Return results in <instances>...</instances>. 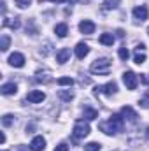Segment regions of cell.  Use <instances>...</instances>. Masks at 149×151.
I'll use <instances>...</instances> for the list:
<instances>
[{
	"mask_svg": "<svg viewBox=\"0 0 149 151\" xmlns=\"http://www.w3.org/2000/svg\"><path fill=\"white\" fill-rule=\"evenodd\" d=\"M123 121H125V118L121 114H112L107 121L100 123L98 127L105 135H116V134H119L123 130Z\"/></svg>",
	"mask_w": 149,
	"mask_h": 151,
	"instance_id": "obj_1",
	"label": "cell"
},
{
	"mask_svg": "<svg viewBox=\"0 0 149 151\" xmlns=\"http://www.w3.org/2000/svg\"><path fill=\"white\" fill-rule=\"evenodd\" d=\"M111 67H112V62L109 58H97L93 63H91V67H90V70L93 72V74L97 76H105L111 72Z\"/></svg>",
	"mask_w": 149,
	"mask_h": 151,
	"instance_id": "obj_2",
	"label": "cell"
},
{
	"mask_svg": "<svg viewBox=\"0 0 149 151\" xmlns=\"http://www.w3.org/2000/svg\"><path fill=\"white\" fill-rule=\"evenodd\" d=\"M72 134H74L75 139H84L90 134V123H88V119H77L74 123Z\"/></svg>",
	"mask_w": 149,
	"mask_h": 151,
	"instance_id": "obj_3",
	"label": "cell"
},
{
	"mask_svg": "<svg viewBox=\"0 0 149 151\" xmlns=\"http://www.w3.org/2000/svg\"><path fill=\"white\" fill-rule=\"evenodd\" d=\"M123 83H125V86H126L128 90H135L137 84H139V77H137L135 72L126 70V72H123Z\"/></svg>",
	"mask_w": 149,
	"mask_h": 151,
	"instance_id": "obj_4",
	"label": "cell"
},
{
	"mask_svg": "<svg viewBox=\"0 0 149 151\" xmlns=\"http://www.w3.org/2000/svg\"><path fill=\"white\" fill-rule=\"evenodd\" d=\"M117 91V84H116V81H109V83H105V84H102V86H97L95 88V95H100V93H105V95H114Z\"/></svg>",
	"mask_w": 149,
	"mask_h": 151,
	"instance_id": "obj_5",
	"label": "cell"
},
{
	"mask_svg": "<svg viewBox=\"0 0 149 151\" xmlns=\"http://www.w3.org/2000/svg\"><path fill=\"white\" fill-rule=\"evenodd\" d=\"M7 62H9V65H11V67H14V69H21V67L25 65V56H23L21 53H18V51H16V53H12V55L9 56V60H7Z\"/></svg>",
	"mask_w": 149,
	"mask_h": 151,
	"instance_id": "obj_6",
	"label": "cell"
},
{
	"mask_svg": "<svg viewBox=\"0 0 149 151\" xmlns=\"http://www.w3.org/2000/svg\"><path fill=\"white\" fill-rule=\"evenodd\" d=\"M44 99H46V93L42 90H34L27 95V102H30V104H40V102H44Z\"/></svg>",
	"mask_w": 149,
	"mask_h": 151,
	"instance_id": "obj_7",
	"label": "cell"
},
{
	"mask_svg": "<svg viewBox=\"0 0 149 151\" xmlns=\"http://www.w3.org/2000/svg\"><path fill=\"white\" fill-rule=\"evenodd\" d=\"M149 16V11L146 5H137L135 9H133V18L139 21V23H142V21H146Z\"/></svg>",
	"mask_w": 149,
	"mask_h": 151,
	"instance_id": "obj_8",
	"label": "cell"
},
{
	"mask_svg": "<svg viewBox=\"0 0 149 151\" xmlns=\"http://www.w3.org/2000/svg\"><path fill=\"white\" fill-rule=\"evenodd\" d=\"M30 150L32 151H44L46 150V139L42 135H35L30 142Z\"/></svg>",
	"mask_w": 149,
	"mask_h": 151,
	"instance_id": "obj_9",
	"label": "cell"
},
{
	"mask_svg": "<svg viewBox=\"0 0 149 151\" xmlns=\"http://www.w3.org/2000/svg\"><path fill=\"white\" fill-rule=\"evenodd\" d=\"M79 30H81V34L91 35V34L95 32V23H93V21H90V19H82V21L79 23Z\"/></svg>",
	"mask_w": 149,
	"mask_h": 151,
	"instance_id": "obj_10",
	"label": "cell"
},
{
	"mask_svg": "<svg viewBox=\"0 0 149 151\" xmlns=\"http://www.w3.org/2000/svg\"><path fill=\"white\" fill-rule=\"evenodd\" d=\"M121 116H123L125 119H128L130 123H137V118H139V116H137V113H135L130 106H125V107L121 109Z\"/></svg>",
	"mask_w": 149,
	"mask_h": 151,
	"instance_id": "obj_11",
	"label": "cell"
},
{
	"mask_svg": "<svg viewBox=\"0 0 149 151\" xmlns=\"http://www.w3.org/2000/svg\"><path fill=\"white\" fill-rule=\"evenodd\" d=\"M144 49H146V46H144V44H139V46H137V49H135L133 62H135L137 65H140V63H144V62H146V53H144Z\"/></svg>",
	"mask_w": 149,
	"mask_h": 151,
	"instance_id": "obj_12",
	"label": "cell"
},
{
	"mask_svg": "<svg viewBox=\"0 0 149 151\" xmlns=\"http://www.w3.org/2000/svg\"><path fill=\"white\" fill-rule=\"evenodd\" d=\"M74 53H75V56H77L79 60H82L84 56H88V53H90V46H88L86 42H79V44L75 46Z\"/></svg>",
	"mask_w": 149,
	"mask_h": 151,
	"instance_id": "obj_13",
	"label": "cell"
},
{
	"mask_svg": "<svg viewBox=\"0 0 149 151\" xmlns=\"http://www.w3.org/2000/svg\"><path fill=\"white\" fill-rule=\"evenodd\" d=\"M69 58H70V49H69V47H62V49L56 53V62H58L60 65L67 63V62H69Z\"/></svg>",
	"mask_w": 149,
	"mask_h": 151,
	"instance_id": "obj_14",
	"label": "cell"
},
{
	"mask_svg": "<svg viewBox=\"0 0 149 151\" xmlns=\"http://www.w3.org/2000/svg\"><path fill=\"white\" fill-rule=\"evenodd\" d=\"M0 91H2V95H14L18 91V86H16V83H5V84H2Z\"/></svg>",
	"mask_w": 149,
	"mask_h": 151,
	"instance_id": "obj_15",
	"label": "cell"
},
{
	"mask_svg": "<svg viewBox=\"0 0 149 151\" xmlns=\"http://www.w3.org/2000/svg\"><path fill=\"white\" fill-rule=\"evenodd\" d=\"M19 18H12V19H9V18H4V21H2V27H9V28H12V30H16V28H19Z\"/></svg>",
	"mask_w": 149,
	"mask_h": 151,
	"instance_id": "obj_16",
	"label": "cell"
},
{
	"mask_svg": "<svg viewBox=\"0 0 149 151\" xmlns=\"http://www.w3.org/2000/svg\"><path fill=\"white\" fill-rule=\"evenodd\" d=\"M54 34L58 35V37H67V34H69V27H67V23H58L56 27H54Z\"/></svg>",
	"mask_w": 149,
	"mask_h": 151,
	"instance_id": "obj_17",
	"label": "cell"
},
{
	"mask_svg": "<svg viewBox=\"0 0 149 151\" xmlns=\"http://www.w3.org/2000/svg\"><path fill=\"white\" fill-rule=\"evenodd\" d=\"M58 97H60L62 100L69 102V100H72V99L75 97V93L72 91V90H60V91H58Z\"/></svg>",
	"mask_w": 149,
	"mask_h": 151,
	"instance_id": "obj_18",
	"label": "cell"
},
{
	"mask_svg": "<svg viewBox=\"0 0 149 151\" xmlns=\"http://www.w3.org/2000/svg\"><path fill=\"white\" fill-rule=\"evenodd\" d=\"M119 2L121 0H104L102 7H104V11H112V9H116L119 5Z\"/></svg>",
	"mask_w": 149,
	"mask_h": 151,
	"instance_id": "obj_19",
	"label": "cell"
},
{
	"mask_svg": "<svg viewBox=\"0 0 149 151\" xmlns=\"http://www.w3.org/2000/svg\"><path fill=\"white\" fill-rule=\"evenodd\" d=\"M84 118L86 119H97L98 118V111L93 107H84Z\"/></svg>",
	"mask_w": 149,
	"mask_h": 151,
	"instance_id": "obj_20",
	"label": "cell"
},
{
	"mask_svg": "<svg viewBox=\"0 0 149 151\" xmlns=\"http://www.w3.org/2000/svg\"><path fill=\"white\" fill-rule=\"evenodd\" d=\"M100 44H104V46H112V44H114V35H112V34H102V35H100Z\"/></svg>",
	"mask_w": 149,
	"mask_h": 151,
	"instance_id": "obj_21",
	"label": "cell"
},
{
	"mask_svg": "<svg viewBox=\"0 0 149 151\" xmlns=\"http://www.w3.org/2000/svg\"><path fill=\"white\" fill-rule=\"evenodd\" d=\"M9 46H11V37H9V35H2V37H0V49H2V51H7Z\"/></svg>",
	"mask_w": 149,
	"mask_h": 151,
	"instance_id": "obj_22",
	"label": "cell"
},
{
	"mask_svg": "<svg viewBox=\"0 0 149 151\" xmlns=\"http://www.w3.org/2000/svg\"><path fill=\"white\" fill-rule=\"evenodd\" d=\"M2 125L4 127H12L14 125V116L12 114H4L2 116Z\"/></svg>",
	"mask_w": 149,
	"mask_h": 151,
	"instance_id": "obj_23",
	"label": "cell"
},
{
	"mask_svg": "<svg viewBox=\"0 0 149 151\" xmlns=\"http://www.w3.org/2000/svg\"><path fill=\"white\" fill-rule=\"evenodd\" d=\"M56 83H58L60 86H72V84H74V79H72V77H60Z\"/></svg>",
	"mask_w": 149,
	"mask_h": 151,
	"instance_id": "obj_24",
	"label": "cell"
},
{
	"mask_svg": "<svg viewBox=\"0 0 149 151\" xmlns=\"http://www.w3.org/2000/svg\"><path fill=\"white\" fill-rule=\"evenodd\" d=\"M84 151H100V144L98 142H88V144H84Z\"/></svg>",
	"mask_w": 149,
	"mask_h": 151,
	"instance_id": "obj_25",
	"label": "cell"
},
{
	"mask_svg": "<svg viewBox=\"0 0 149 151\" xmlns=\"http://www.w3.org/2000/svg\"><path fill=\"white\" fill-rule=\"evenodd\" d=\"M117 55H119V58H121V60H125V62H126V60H128V56H130V51H128V49L123 46V47H119Z\"/></svg>",
	"mask_w": 149,
	"mask_h": 151,
	"instance_id": "obj_26",
	"label": "cell"
},
{
	"mask_svg": "<svg viewBox=\"0 0 149 151\" xmlns=\"http://www.w3.org/2000/svg\"><path fill=\"white\" fill-rule=\"evenodd\" d=\"M30 4H32V0H16V5H18L19 9H27Z\"/></svg>",
	"mask_w": 149,
	"mask_h": 151,
	"instance_id": "obj_27",
	"label": "cell"
},
{
	"mask_svg": "<svg viewBox=\"0 0 149 151\" xmlns=\"http://www.w3.org/2000/svg\"><path fill=\"white\" fill-rule=\"evenodd\" d=\"M35 81H39V83H42V81H44V83H47V81H49V77H47V74H46V72H44V74H42V72H37Z\"/></svg>",
	"mask_w": 149,
	"mask_h": 151,
	"instance_id": "obj_28",
	"label": "cell"
},
{
	"mask_svg": "<svg viewBox=\"0 0 149 151\" xmlns=\"http://www.w3.org/2000/svg\"><path fill=\"white\" fill-rule=\"evenodd\" d=\"M54 151H69V146H67L65 142H62V144H58V146L54 148Z\"/></svg>",
	"mask_w": 149,
	"mask_h": 151,
	"instance_id": "obj_29",
	"label": "cell"
},
{
	"mask_svg": "<svg viewBox=\"0 0 149 151\" xmlns=\"http://www.w3.org/2000/svg\"><path fill=\"white\" fill-rule=\"evenodd\" d=\"M51 2H56V4H62V2H69V4H74V2H79V0H51Z\"/></svg>",
	"mask_w": 149,
	"mask_h": 151,
	"instance_id": "obj_30",
	"label": "cell"
},
{
	"mask_svg": "<svg viewBox=\"0 0 149 151\" xmlns=\"http://www.w3.org/2000/svg\"><path fill=\"white\" fill-rule=\"evenodd\" d=\"M140 106H142V107H149V100H148V99L140 100Z\"/></svg>",
	"mask_w": 149,
	"mask_h": 151,
	"instance_id": "obj_31",
	"label": "cell"
},
{
	"mask_svg": "<svg viewBox=\"0 0 149 151\" xmlns=\"http://www.w3.org/2000/svg\"><path fill=\"white\" fill-rule=\"evenodd\" d=\"M0 142H2V144L5 142V134H0Z\"/></svg>",
	"mask_w": 149,
	"mask_h": 151,
	"instance_id": "obj_32",
	"label": "cell"
},
{
	"mask_svg": "<svg viewBox=\"0 0 149 151\" xmlns=\"http://www.w3.org/2000/svg\"><path fill=\"white\" fill-rule=\"evenodd\" d=\"M0 5H2V12H5V2H4V0L0 2Z\"/></svg>",
	"mask_w": 149,
	"mask_h": 151,
	"instance_id": "obj_33",
	"label": "cell"
},
{
	"mask_svg": "<svg viewBox=\"0 0 149 151\" xmlns=\"http://www.w3.org/2000/svg\"><path fill=\"white\" fill-rule=\"evenodd\" d=\"M146 139H149V127L146 128Z\"/></svg>",
	"mask_w": 149,
	"mask_h": 151,
	"instance_id": "obj_34",
	"label": "cell"
},
{
	"mask_svg": "<svg viewBox=\"0 0 149 151\" xmlns=\"http://www.w3.org/2000/svg\"><path fill=\"white\" fill-rule=\"evenodd\" d=\"M148 35H149V28H148Z\"/></svg>",
	"mask_w": 149,
	"mask_h": 151,
	"instance_id": "obj_35",
	"label": "cell"
},
{
	"mask_svg": "<svg viewBox=\"0 0 149 151\" xmlns=\"http://www.w3.org/2000/svg\"><path fill=\"white\" fill-rule=\"evenodd\" d=\"M4 151H7V150H4Z\"/></svg>",
	"mask_w": 149,
	"mask_h": 151,
	"instance_id": "obj_36",
	"label": "cell"
}]
</instances>
